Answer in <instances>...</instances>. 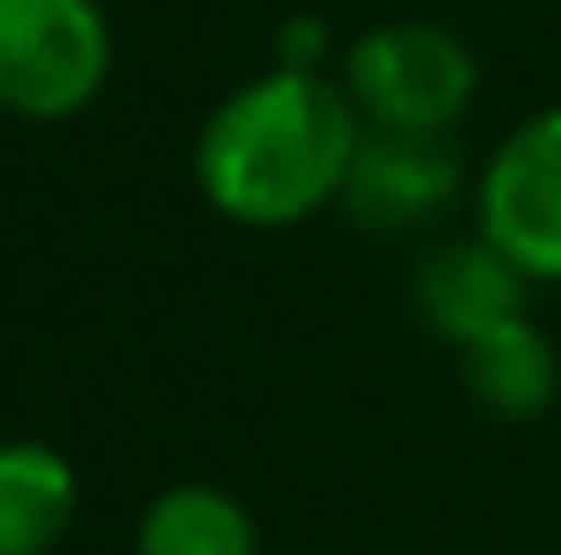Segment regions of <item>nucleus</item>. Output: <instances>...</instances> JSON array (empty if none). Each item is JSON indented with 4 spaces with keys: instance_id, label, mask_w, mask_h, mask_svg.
Instances as JSON below:
<instances>
[{
    "instance_id": "obj_1",
    "label": "nucleus",
    "mask_w": 561,
    "mask_h": 555,
    "mask_svg": "<svg viewBox=\"0 0 561 555\" xmlns=\"http://www.w3.org/2000/svg\"><path fill=\"white\" fill-rule=\"evenodd\" d=\"M366 118L313 66H275L229 92L196 138V190L242 229H294L346 196Z\"/></svg>"
},
{
    "instance_id": "obj_2",
    "label": "nucleus",
    "mask_w": 561,
    "mask_h": 555,
    "mask_svg": "<svg viewBox=\"0 0 561 555\" xmlns=\"http://www.w3.org/2000/svg\"><path fill=\"white\" fill-rule=\"evenodd\" d=\"M112 79L99 0H0V112L26 125L79 118Z\"/></svg>"
},
{
    "instance_id": "obj_3",
    "label": "nucleus",
    "mask_w": 561,
    "mask_h": 555,
    "mask_svg": "<svg viewBox=\"0 0 561 555\" xmlns=\"http://www.w3.org/2000/svg\"><path fill=\"white\" fill-rule=\"evenodd\" d=\"M366 125L379 132H450L477 99V59L450 26L392 20L346 46V79Z\"/></svg>"
},
{
    "instance_id": "obj_4",
    "label": "nucleus",
    "mask_w": 561,
    "mask_h": 555,
    "mask_svg": "<svg viewBox=\"0 0 561 555\" xmlns=\"http://www.w3.org/2000/svg\"><path fill=\"white\" fill-rule=\"evenodd\" d=\"M477 236L529 281H561V105L523 118L477 183Z\"/></svg>"
},
{
    "instance_id": "obj_5",
    "label": "nucleus",
    "mask_w": 561,
    "mask_h": 555,
    "mask_svg": "<svg viewBox=\"0 0 561 555\" xmlns=\"http://www.w3.org/2000/svg\"><path fill=\"white\" fill-rule=\"evenodd\" d=\"M463 177V157L444 132H366L353 177H346V209L359 229H412L424 223Z\"/></svg>"
},
{
    "instance_id": "obj_6",
    "label": "nucleus",
    "mask_w": 561,
    "mask_h": 555,
    "mask_svg": "<svg viewBox=\"0 0 561 555\" xmlns=\"http://www.w3.org/2000/svg\"><path fill=\"white\" fill-rule=\"evenodd\" d=\"M523 294H529V275L490 236H470V242L437 249L419 269V320L437 340H450L463 353L490 327L516 320L523 314Z\"/></svg>"
},
{
    "instance_id": "obj_7",
    "label": "nucleus",
    "mask_w": 561,
    "mask_h": 555,
    "mask_svg": "<svg viewBox=\"0 0 561 555\" xmlns=\"http://www.w3.org/2000/svg\"><path fill=\"white\" fill-rule=\"evenodd\" d=\"M79 510V477L66 451L39 438L0 444V555H46Z\"/></svg>"
},
{
    "instance_id": "obj_8",
    "label": "nucleus",
    "mask_w": 561,
    "mask_h": 555,
    "mask_svg": "<svg viewBox=\"0 0 561 555\" xmlns=\"http://www.w3.org/2000/svg\"><path fill=\"white\" fill-rule=\"evenodd\" d=\"M463 386H470V399L483 412H496V418L549 412L556 386H561L556 347L542 340V327L529 314H516V320H503V327H490L483 340L463 347Z\"/></svg>"
},
{
    "instance_id": "obj_9",
    "label": "nucleus",
    "mask_w": 561,
    "mask_h": 555,
    "mask_svg": "<svg viewBox=\"0 0 561 555\" xmlns=\"http://www.w3.org/2000/svg\"><path fill=\"white\" fill-rule=\"evenodd\" d=\"M138 555H255V517L216 484H170L138 517Z\"/></svg>"
}]
</instances>
